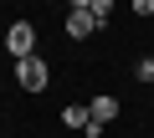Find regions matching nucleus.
Here are the masks:
<instances>
[{"label":"nucleus","instance_id":"f257e3e1","mask_svg":"<svg viewBox=\"0 0 154 138\" xmlns=\"http://www.w3.org/2000/svg\"><path fill=\"white\" fill-rule=\"evenodd\" d=\"M16 82H21V92H46V82H51V66L41 61V56H26V61H16Z\"/></svg>","mask_w":154,"mask_h":138},{"label":"nucleus","instance_id":"f03ea898","mask_svg":"<svg viewBox=\"0 0 154 138\" xmlns=\"http://www.w3.org/2000/svg\"><path fill=\"white\" fill-rule=\"evenodd\" d=\"M5 51H11L16 61L36 56V26H31V21H11V26H5Z\"/></svg>","mask_w":154,"mask_h":138},{"label":"nucleus","instance_id":"7ed1b4c3","mask_svg":"<svg viewBox=\"0 0 154 138\" xmlns=\"http://www.w3.org/2000/svg\"><path fill=\"white\" fill-rule=\"evenodd\" d=\"M98 26H93V10H88V0H72V10H67V36L72 41H88Z\"/></svg>","mask_w":154,"mask_h":138},{"label":"nucleus","instance_id":"20e7f679","mask_svg":"<svg viewBox=\"0 0 154 138\" xmlns=\"http://www.w3.org/2000/svg\"><path fill=\"white\" fill-rule=\"evenodd\" d=\"M62 123H67L72 133H88V128H93V113H88V102H67V107H62Z\"/></svg>","mask_w":154,"mask_h":138},{"label":"nucleus","instance_id":"39448f33","mask_svg":"<svg viewBox=\"0 0 154 138\" xmlns=\"http://www.w3.org/2000/svg\"><path fill=\"white\" fill-rule=\"evenodd\" d=\"M88 113H93V123H98V128H108V123L118 118V97H108V92H103V97H93V102H88Z\"/></svg>","mask_w":154,"mask_h":138},{"label":"nucleus","instance_id":"423d86ee","mask_svg":"<svg viewBox=\"0 0 154 138\" xmlns=\"http://www.w3.org/2000/svg\"><path fill=\"white\" fill-rule=\"evenodd\" d=\"M88 10H93V26H113V0H88Z\"/></svg>","mask_w":154,"mask_h":138},{"label":"nucleus","instance_id":"0eeeda50","mask_svg":"<svg viewBox=\"0 0 154 138\" xmlns=\"http://www.w3.org/2000/svg\"><path fill=\"white\" fill-rule=\"evenodd\" d=\"M134 77H139V82H154V61H149V56H144V61L134 66Z\"/></svg>","mask_w":154,"mask_h":138},{"label":"nucleus","instance_id":"6e6552de","mask_svg":"<svg viewBox=\"0 0 154 138\" xmlns=\"http://www.w3.org/2000/svg\"><path fill=\"white\" fill-rule=\"evenodd\" d=\"M149 61H154V56H149Z\"/></svg>","mask_w":154,"mask_h":138}]
</instances>
